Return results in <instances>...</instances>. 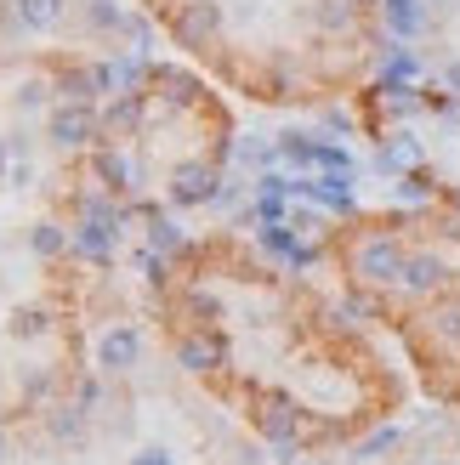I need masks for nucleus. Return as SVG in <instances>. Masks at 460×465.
Segmentation results:
<instances>
[{"instance_id":"16","label":"nucleus","mask_w":460,"mask_h":465,"mask_svg":"<svg viewBox=\"0 0 460 465\" xmlns=\"http://www.w3.org/2000/svg\"><path fill=\"white\" fill-rule=\"evenodd\" d=\"M125 6L120 0H85V29L91 35H108V40H120V29H125Z\"/></svg>"},{"instance_id":"21","label":"nucleus","mask_w":460,"mask_h":465,"mask_svg":"<svg viewBox=\"0 0 460 465\" xmlns=\"http://www.w3.org/2000/svg\"><path fill=\"white\" fill-rule=\"evenodd\" d=\"M52 91H57V80L29 74V80L17 85V114H40V108H52Z\"/></svg>"},{"instance_id":"19","label":"nucleus","mask_w":460,"mask_h":465,"mask_svg":"<svg viewBox=\"0 0 460 465\" xmlns=\"http://www.w3.org/2000/svg\"><path fill=\"white\" fill-rule=\"evenodd\" d=\"M103 91H97V80H91V63L85 68H63L57 74V103H97Z\"/></svg>"},{"instance_id":"12","label":"nucleus","mask_w":460,"mask_h":465,"mask_svg":"<svg viewBox=\"0 0 460 465\" xmlns=\"http://www.w3.org/2000/svg\"><path fill=\"white\" fill-rule=\"evenodd\" d=\"M444 278H449V262L444 255H409V267H404V290H415V295H432V290H444Z\"/></svg>"},{"instance_id":"1","label":"nucleus","mask_w":460,"mask_h":465,"mask_svg":"<svg viewBox=\"0 0 460 465\" xmlns=\"http://www.w3.org/2000/svg\"><path fill=\"white\" fill-rule=\"evenodd\" d=\"M103 136V108L97 103H52L45 108V148L80 153Z\"/></svg>"},{"instance_id":"17","label":"nucleus","mask_w":460,"mask_h":465,"mask_svg":"<svg viewBox=\"0 0 460 465\" xmlns=\"http://www.w3.org/2000/svg\"><path fill=\"white\" fill-rule=\"evenodd\" d=\"M29 250L40 255V262H57V255L75 250V239H68V227H57V222H35L29 227Z\"/></svg>"},{"instance_id":"33","label":"nucleus","mask_w":460,"mask_h":465,"mask_svg":"<svg viewBox=\"0 0 460 465\" xmlns=\"http://www.w3.org/2000/svg\"><path fill=\"white\" fill-rule=\"evenodd\" d=\"M444 465H460V460H444Z\"/></svg>"},{"instance_id":"3","label":"nucleus","mask_w":460,"mask_h":465,"mask_svg":"<svg viewBox=\"0 0 460 465\" xmlns=\"http://www.w3.org/2000/svg\"><path fill=\"white\" fill-rule=\"evenodd\" d=\"M143 363V330L136 323H108L97 335V375H131Z\"/></svg>"},{"instance_id":"30","label":"nucleus","mask_w":460,"mask_h":465,"mask_svg":"<svg viewBox=\"0 0 460 465\" xmlns=\"http://www.w3.org/2000/svg\"><path fill=\"white\" fill-rule=\"evenodd\" d=\"M426 6H444V12H460V0H426Z\"/></svg>"},{"instance_id":"20","label":"nucleus","mask_w":460,"mask_h":465,"mask_svg":"<svg viewBox=\"0 0 460 465\" xmlns=\"http://www.w3.org/2000/svg\"><path fill=\"white\" fill-rule=\"evenodd\" d=\"M6 335H12V341H40V335H52V312H45V307H17V312L6 318Z\"/></svg>"},{"instance_id":"9","label":"nucleus","mask_w":460,"mask_h":465,"mask_svg":"<svg viewBox=\"0 0 460 465\" xmlns=\"http://www.w3.org/2000/svg\"><path fill=\"white\" fill-rule=\"evenodd\" d=\"M216 29H222V6H216V0H188V6L176 12V35L188 40V45L211 40Z\"/></svg>"},{"instance_id":"34","label":"nucleus","mask_w":460,"mask_h":465,"mask_svg":"<svg viewBox=\"0 0 460 465\" xmlns=\"http://www.w3.org/2000/svg\"><path fill=\"white\" fill-rule=\"evenodd\" d=\"M455 204H460V193H455Z\"/></svg>"},{"instance_id":"32","label":"nucleus","mask_w":460,"mask_h":465,"mask_svg":"<svg viewBox=\"0 0 460 465\" xmlns=\"http://www.w3.org/2000/svg\"><path fill=\"white\" fill-rule=\"evenodd\" d=\"M347 6H353V12H358V6H370V0H347Z\"/></svg>"},{"instance_id":"6","label":"nucleus","mask_w":460,"mask_h":465,"mask_svg":"<svg viewBox=\"0 0 460 465\" xmlns=\"http://www.w3.org/2000/svg\"><path fill=\"white\" fill-rule=\"evenodd\" d=\"M6 17H12L17 35H52V29H63L68 0H12Z\"/></svg>"},{"instance_id":"7","label":"nucleus","mask_w":460,"mask_h":465,"mask_svg":"<svg viewBox=\"0 0 460 465\" xmlns=\"http://www.w3.org/2000/svg\"><path fill=\"white\" fill-rule=\"evenodd\" d=\"M381 17H386V29H393V40H421L426 35V0H381Z\"/></svg>"},{"instance_id":"35","label":"nucleus","mask_w":460,"mask_h":465,"mask_svg":"<svg viewBox=\"0 0 460 465\" xmlns=\"http://www.w3.org/2000/svg\"><path fill=\"white\" fill-rule=\"evenodd\" d=\"M302 465H307V460H302Z\"/></svg>"},{"instance_id":"10","label":"nucleus","mask_w":460,"mask_h":465,"mask_svg":"<svg viewBox=\"0 0 460 465\" xmlns=\"http://www.w3.org/2000/svg\"><path fill=\"white\" fill-rule=\"evenodd\" d=\"M143 108H148V97L143 91H125V97H108L103 103V131L120 143V136H131L136 125H143Z\"/></svg>"},{"instance_id":"24","label":"nucleus","mask_w":460,"mask_h":465,"mask_svg":"<svg viewBox=\"0 0 460 465\" xmlns=\"http://www.w3.org/2000/svg\"><path fill=\"white\" fill-rule=\"evenodd\" d=\"M302 193H313V199H325L330 211H353V193H347V176L341 182H313V188H302Z\"/></svg>"},{"instance_id":"15","label":"nucleus","mask_w":460,"mask_h":465,"mask_svg":"<svg viewBox=\"0 0 460 465\" xmlns=\"http://www.w3.org/2000/svg\"><path fill=\"white\" fill-rule=\"evenodd\" d=\"M415 74H421V57L409 52V40H393L386 57H381V80L386 85H415Z\"/></svg>"},{"instance_id":"2","label":"nucleus","mask_w":460,"mask_h":465,"mask_svg":"<svg viewBox=\"0 0 460 465\" xmlns=\"http://www.w3.org/2000/svg\"><path fill=\"white\" fill-rule=\"evenodd\" d=\"M404 267H409V250L393 239V232L364 239L358 255H353V272L364 278V284H404Z\"/></svg>"},{"instance_id":"25","label":"nucleus","mask_w":460,"mask_h":465,"mask_svg":"<svg viewBox=\"0 0 460 465\" xmlns=\"http://www.w3.org/2000/svg\"><path fill=\"white\" fill-rule=\"evenodd\" d=\"M143 278L154 290H165V278H171V255H159V250H143Z\"/></svg>"},{"instance_id":"26","label":"nucleus","mask_w":460,"mask_h":465,"mask_svg":"<svg viewBox=\"0 0 460 465\" xmlns=\"http://www.w3.org/2000/svg\"><path fill=\"white\" fill-rule=\"evenodd\" d=\"M131 465H176V454H171L165 443H143V449L131 454Z\"/></svg>"},{"instance_id":"18","label":"nucleus","mask_w":460,"mask_h":465,"mask_svg":"<svg viewBox=\"0 0 460 465\" xmlns=\"http://www.w3.org/2000/svg\"><path fill=\"white\" fill-rule=\"evenodd\" d=\"M85 403H68V409H52L45 414V431L57 437V443H85Z\"/></svg>"},{"instance_id":"13","label":"nucleus","mask_w":460,"mask_h":465,"mask_svg":"<svg viewBox=\"0 0 460 465\" xmlns=\"http://www.w3.org/2000/svg\"><path fill=\"white\" fill-rule=\"evenodd\" d=\"M143 216H148V250H159V255H188V232H182L171 216H159L154 204H143Z\"/></svg>"},{"instance_id":"8","label":"nucleus","mask_w":460,"mask_h":465,"mask_svg":"<svg viewBox=\"0 0 460 465\" xmlns=\"http://www.w3.org/2000/svg\"><path fill=\"white\" fill-rule=\"evenodd\" d=\"M91 171H97L103 193H114V199L136 188V171H131V159L120 153V143H114V148H97V153H91Z\"/></svg>"},{"instance_id":"31","label":"nucleus","mask_w":460,"mask_h":465,"mask_svg":"<svg viewBox=\"0 0 460 465\" xmlns=\"http://www.w3.org/2000/svg\"><path fill=\"white\" fill-rule=\"evenodd\" d=\"M0 465H6V437H0Z\"/></svg>"},{"instance_id":"27","label":"nucleus","mask_w":460,"mask_h":465,"mask_svg":"<svg viewBox=\"0 0 460 465\" xmlns=\"http://www.w3.org/2000/svg\"><path fill=\"white\" fill-rule=\"evenodd\" d=\"M432 323H438L444 341H460V307H438V318H432Z\"/></svg>"},{"instance_id":"22","label":"nucleus","mask_w":460,"mask_h":465,"mask_svg":"<svg viewBox=\"0 0 460 465\" xmlns=\"http://www.w3.org/2000/svg\"><path fill=\"white\" fill-rule=\"evenodd\" d=\"M398 443H404V431H398V426H375V431L353 449V460H358V465H370V460H381V454H393Z\"/></svg>"},{"instance_id":"4","label":"nucleus","mask_w":460,"mask_h":465,"mask_svg":"<svg viewBox=\"0 0 460 465\" xmlns=\"http://www.w3.org/2000/svg\"><path fill=\"white\" fill-rule=\"evenodd\" d=\"M68 239H75L68 255H80V262H91V267H108L114 255H120V227L97 222V216H80L75 227H68Z\"/></svg>"},{"instance_id":"23","label":"nucleus","mask_w":460,"mask_h":465,"mask_svg":"<svg viewBox=\"0 0 460 465\" xmlns=\"http://www.w3.org/2000/svg\"><path fill=\"white\" fill-rule=\"evenodd\" d=\"M313 23H318L325 35H335V29H347V23H353V6H347V0H318V6H313Z\"/></svg>"},{"instance_id":"14","label":"nucleus","mask_w":460,"mask_h":465,"mask_svg":"<svg viewBox=\"0 0 460 465\" xmlns=\"http://www.w3.org/2000/svg\"><path fill=\"white\" fill-rule=\"evenodd\" d=\"M176 363H182V369H194V375H205V369H216V363H222V341H216V335H182Z\"/></svg>"},{"instance_id":"29","label":"nucleus","mask_w":460,"mask_h":465,"mask_svg":"<svg viewBox=\"0 0 460 465\" xmlns=\"http://www.w3.org/2000/svg\"><path fill=\"white\" fill-rule=\"evenodd\" d=\"M6 176H12V143L0 136V182H6Z\"/></svg>"},{"instance_id":"28","label":"nucleus","mask_w":460,"mask_h":465,"mask_svg":"<svg viewBox=\"0 0 460 465\" xmlns=\"http://www.w3.org/2000/svg\"><path fill=\"white\" fill-rule=\"evenodd\" d=\"M444 91L460 103V57H449V63H444Z\"/></svg>"},{"instance_id":"11","label":"nucleus","mask_w":460,"mask_h":465,"mask_svg":"<svg viewBox=\"0 0 460 465\" xmlns=\"http://www.w3.org/2000/svg\"><path fill=\"white\" fill-rule=\"evenodd\" d=\"M262 437L273 449H290L295 437H302V414H295L285 398H267V409H262Z\"/></svg>"},{"instance_id":"5","label":"nucleus","mask_w":460,"mask_h":465,"mask_svg":"<svg viewBox=\"0 0 460 465\" xmlns=\"http://www.w3.org/2000/svg\"><path fill=\"white\" fill-rule=\"evenodd\" d=\"M222 193V176L211 165H199V159H188V165L171 171V204H182V211H199V204H216Z\"/></svg>"}]
</instances>
